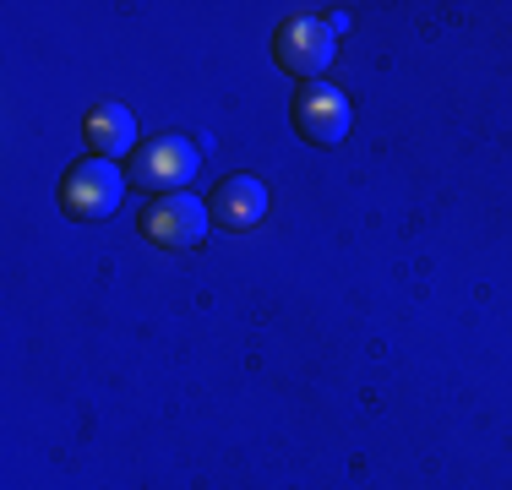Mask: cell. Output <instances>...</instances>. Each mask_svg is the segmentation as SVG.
I'll use <instances>...</instances> for the list:
<instances>
[{
    "label": "cell",
    "mask_w": 512,
    "mask_h": 490,
    "mask_svg": "<svg viewBox=\"0 0 512 490\" xmlns=\"http://www.w3.org/2000/svg\"><path fill=\"white\" fill-rule=\"evenodd\" d=\"M333 49H338V28L333 17H300L278 33V60L300 77H322L333 66Z\"/></svg>",
    "instance_id": "cell-1"
},
{
    "label": "cell",
    "mask_w": 512,
    "mask_h": 490,
    "mask_svg": "<svg viewBox=\"0 0 512 490\" xmlns=\"http://www.w3.org/2000/svg\"><path fill=\"white\" fill-rule=\"evenodd\" d=\"M120 191H126V175H120L115 158H88V164H77L66 180V213L104 218L109 207H120Z\"/></svg>",
    "instance_id": "cell-2"
},
{
    "label": "cell",
    "mask_w": 512,
    "mask_h": 490,
    "mask_svg": "<svg viewBox=\"0 0 512 490\" xmlns=\"http://www.w3.org/2000/svg\"><path fill=\"white\" fill-rule=\"evenodd\" d=\"M148 235L158 245H175V251L202 245L207 240V207L197 202V196H186V191L164 196V202H153V213H148Z\"/></svg>",
    "instance_id": "cell-3"
},
{
    "label": "cell",
    "mask_w": 512,
    "mask_h": 490,
    "mask_svg": "<svg viewBox=\"0 0 512 490\" xmlns=\"http://www.w3.org/2000/svg\"><path fill=\"white\" fill-rule=\"evenodd\" d=\"M300 131H306L311 142H344L349 137V98L338 88H311L306 98H300Z\"/></svg>",
    "instance_id": "cell-4"
},
{
    "label": "cell",
    "mask_w": 512,
    "mask_h": 490,
    "mask_svg": "<svg viewBox=\"0 0 512 490\" xmlns=\"http://www.w3.org/2000/svg\"><path fill=\"white\" fill-rule=\"evenodd\" d=\"M191 169H197V147H191L186 137H164V142H153L148 153H142L137 175L148 180V186H186Z\"/></svg>",
    "instance_id": "cell-5"
},
{
    "label": "cell",
    "mask_w": 512,
    "mask_h": 490,
    "mask_svg": "<svg viewBox=\"0 0 512 490\" xmlns=\"http://www.w3.org/2000/svg\"><path fill=\"white\" fill-rule=\"evenodd\" d=\"M218 224L224 229H251L256 218L267 213V186L262 180H251V175H240V180H229L224 191H218Z\"/></svg>",
    "instance_id": "cell-6"
},
{
    "label": "cell",
    "mask_w": 512,
    "mask_h": 490,
    "mask_svg": "<svg viewBox=\"0 0 512 490\" xmlns=\"http://www.w3.org/2000/svg\"><path fill=\"white\" fill-rule=\"evenodd\" d=\"M88 142L99 147V158H126L131 147H137V120H131V109L99 104L88 120Z\"/></svg>",
    "instance_id": "cell-7"
}]
</instances>
